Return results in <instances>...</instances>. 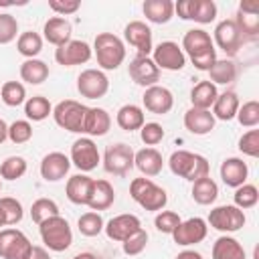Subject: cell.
I'll use <instances>...</instances> for the list:
<instances>
[{"mask_svg": "<svg viewBox=\"0 0 259 259\" xmlns=\"http://www.w3.org/2000/svg\"><path fill=\"white\" fill-rule=\"evenodd\" d=\"M182 53L190 57V63L194 65V69L198 71H208L217 57V49L212 42V36L202 30V28H190L184 32L182 36V45H180Z\"/></svg>", "mask_w": 259, "mask_h": 259, "instance_id": "obj_1", "label": "cell"}, {"mask_svg": "<svg viewBox=\"0 0 259 259\" xmlns=\"http://www.w3.org/2000/svg\"><path fill=\"white\" fill-rule=\"evenodd\" d=\"M93 55L101 71H115L125 61V45L113 32H99L93 40Z\"/></svg>", "mask_w": 259, "mask_h": 259, "instance_id": "obj_2", "label": "cell"}, {"mask_svg": "<svg viewBox=\"0 0 259 259\" xmlns=\"http://www.w3.org/2000/svg\"><path fill=\"white\" fill-rule=\"evenodd\" d=\"M168 166H170V172L174 176H180L184 180H198V178H204L210 174V164L204 156L200 154H194V152H188V150H176L170 154L168 158Z\"/></svg>", "mask_w": 259, "mask_h": 259, "instance_id": "obj_3", "label": "cell"}, {"mask_svg": "<svg viewBox=\"0 0 259 259\" xmlns=\"http://www.w3.org/2000/svg\"><path fill=\"white\" fill-rule=\"evenodd\" d=\"M130 196L144 208V210H152V212H160L164 210V206L168 204V194L162 186H158L154 180L142 176V178H134L130 182Z\"/></svg>", "mask_w": 259, "mask_h": 259, "instance_id": "obj_4", "label": "cell"}, {"mask_svg": "<svg viewBox=\"0 0 259 259\" xmlns=\"http://www.w3.org/2000/svg\"><path fill=\"white\" fill-rule=\"evenodd\" d=\"M38 233H40V239L42 243L47 245L49 251H55V253H61V251H67L73 243V231H71V225L65 217L57 214V217H51L47 219L45 223L38 225Z\"/></svg>", "mask_w": 259, "mask_h": 259, "instance_id": "obj_5", "label": "cell"}, {"mask_svg": "<svg viewBox=\"0 0 259 259\" xmlns=\"http://www.w3.org/2000/svg\"><path fill=\"white\" fill-rule=\"evenodd\" d=\"M87 105L75 99H63L53 107V119L59 127L71 132V134H83L85 130V117H87Z\"/></svg>", "mask_w": 259, "mask_h": 259, "instance_id": "obj_6", "label": "cell"}, {"mask_svg": "<svg viewBox=\"0 0 259 259\" xmlns=\"http://www.w3.org/2000/svg\"><path fill=\"white\" fill-rule=\"evenodd\" d=\"M247 223V217L241 208H237L235 204H221V206H214L210 212H208V219H206V225H210L212 229L221 231V233H235V231H241Z\"/></svg>", "mask_w": 259, "mask_h": 259, "instance_id": "obj_7", "label": "cell"}, {"mask_svg": "<svg viewBox=\"0 0 259 259\" xmlns=\"http://www.w3.org/2000/svg\"><path fill=\"white\" fill-rule=\"evenodd\" d=\"M32 243L18 229H0V259H28Z\"/></svg>", "mask_w": 259, "mask_h": 259, "instance_id": "obj_8", "label": "cell"}, {"mask_svg": "<svg viewBox=\"0 0 259 259\" xmlns=\"http://www.w3.org/2000/svg\"><path fill=\"white\" fill-rule=\"evenodd\" d=\"M134 150L132 146L119 142V144H111L105 154H103V168L107 174L113 176H125L130 174V170L134 168Z\"/></svg>", "mask_w": 259, "mask_h": 259, "instance_id": "obj_9", "label": "cell"}, {"mask_svg": "<svg viewBox=\"0 0 259 259\" xmlns=\"http://www.w3.org/2000/svg\"><path fill=\"white\" fill-rule=\"evenodd\" d=\"M212 42L227 55V59H231V57H235V55L239 53V49L243 47L245 36L241 34V30L237 28V24H235L233 18H225V20H221V22L214 26Z\"/></svg>", "mask_w": 259, "mask_h": 259, "instance_id": "obj_10", "label": "cell"}, {"mask_svg": "<svg viewBox=\"0 0 259 259\" xmlns=\"http://www.w3.org/2000/svg\"><path fill=\"white\" fill-rule=\"evenodd\" d=\"M152 61L160 71H180L186 67V55L174 40H162L160 45H156L152 51Z\"/></svg>", "mask_w": 259, "mask_h": 259, "instance_id": "obj_11", "label": "cell"}, {"mask_svg": "<svg viewBox=\"0 0 259 259\" xmlns=\"http://www.w3.org/2000/svg\"><path fill=\"white\" fill-rule=\"evenodd\" d=\"M77 91L85 99H101L109 91V79L101 69H85L77 75Z\"/></svg>", "mask_w": 259, "mask_h": 259, "instance_id": "obj_12", "label": "cell"}, {"mask_svg": "<svg viewBox=\"0 0 259 259\" xmlns=\"http://www.w3.org/2000/svg\"><path fill=\"white\" fill-rule=\"evenodd\" d=\"M69 160H71V164L75 168H79L85 174V172L95 170L101 158H99V150H97V146H95V142L91 138H79L71 146Z\"/></svg>", "mask_w": 259, "mask_h": 259, "instance_id": "obj_13", "label": "cell"}, {"mask_svg": "<svg viewBox=\"0 0 259 259\" xmlns=\"http://www.w3.org/2000/svg\"><path fill=\"white\" fill-rule=\"evenodd\" d=\"M127 75L136 85H140L144 89H148L152 85H158V81H160V69L152 61V57H144V55H136L130 61Z\"/></svg>", "mask_w": 259, "mask_h": 259, "instance_id": "obj_14", "label": "cell"}, {"mask_svg": "<svg viewBox=\"0 0 259 259\" xmlns=\"http://www.w3.org/2000/svg\"><path fill=\"white\" fill-rule=\"evenodd\" d=\"M93 57V49L89 42L85 40H77L71 38L67 45L57 47L55 49V61L63 67H75V65H83Z\"/></svg>", "mask_w": 259, "mask_h": 259, "instance_id": "obj_15", "label": "cell"}, {"mask_svg": "<svg viewBox=\"0 0 259 259\" xmlns=\"http://www.w3.org/2000/svg\"><path fill=\"white\" fill-rule=\"evenodd\" d=\"M206 233H208L206 221L200 219V217H192V219L180 221V225L172 233V239L180 247H190V245H196V243L204 241L206 239Z\"/></svg>", "mask_w": 259, "mask_h": 259, "instance_id": "obj_16", "label": "cell"}, {"mask_svg": "<svg viewBox=\"0 0 259 259\" xmlns=\"http://www.w3.org/2000/svg\"><path fill=\"white\" fill-rule=\"evenodd\" d=\"M123 38L127 45H132L138 55H144V57H150L152 51H154V45H152V28L144 22V20H132L125 24L123 28Z\"/></svg>", "mask_w": 259, "mask_h": 259, "instance_id": "obj_17", "label": "cell"}, {"mask_svg": "<svg viewBox=\"0 0 259 259\" xmlns=\"http://www.w3.org/2000/svg\"><path fill=\"white\" fill-rule=\"evenodd\" d=\"M142 103H144L146 111L156 113V115H164L174 107V95L164 85H152V87H148L144 91Z\"/></svg>", "mask_w": 259, "mask_h": 259, "instance_id": "obj_18", "label": "cell"}, {"mask_svg": "<svg viewBox=\"0 0 259 259\" xmlns=\"http://www.w3.org/2000/svg\"><path fill=\"white\" fill-rule=\"evenodd\" d=\"M142 229V223L136 214H130V212H123V214H117L113 219H109L103 227L105 235L111 239V241H117V243H123L127 237H132L136 231Z\"/></svg>", "mask_w": 259, "mask_h": 259, "instance_id": "obj_19", "label": "cell"}, {"mask_svg": "<svg viewBox=\"0 0 259 259\" xmlns=\"http://www.w3.org/2000/svg\"><path fill=\"white\" fill-rule=\"evenodd\" d=\"M71 160L63 152H49L40 160V176L47 182H59L69 174Z\"/></svg>", "mask_w": 259, "mask_h": 259, "instance_id": "obj_20", "label": "cell"}, {"mask_svg": "<svg viewBox=\"0 0 259 259\" xmlns=\"http://www.w3.org/2000/svg\"><path fill=\"white\" fill-rule=\"evenodd\" d=\"M93 180L91 176L79 172L75 176H71L65 184V196L73 202V204H79V206H87L89 202V196H91V188H93Z\"/></svg>", "mask_w": 259, "mask_h": 259, "instance_id": "obj_21", "label": "cell"}, {"mask_svg": "<svg viewBox=\"0 0 259 259\" xmlns=\"http://www.w3.org/2000/svg\"><path fill=\"white\" fill-rule=\"evenodd\" d=\"M71 34H73V26L67 18L63 16H53L45 22L42 26V38L49 42V45H55V47H63L71 40Z\"/></svg>", "mask_w": 259, "mask_h": 259, "instance_id": "obj_22", "label": "cell"}, {"mask_svg": "<svg viewBox=\"0 0 259 259\" xmlns=\"http://www.w3.org/2000/svg\"><path fill=\"white\" fill-rule=\"evenodd\" d=\"M219 172H221V180H223L227 186L239 188L241 184L247 182L249 166H247V162H243V158H235V156H233V158H225V160H223Z\"/></svg>", "mask_w": 259, "mask_h": 259, "instance_id": "obj_23", "label": "cell"}, {"mask_svg": "<svg viewBox=\"0 0 259 259\" xmlns=\"http://www.w3.org/2000/svg\"><path fill=\"white\" fill-rule=\"evenodd\" d=\"M214 115L210 113V109H196V107H190L186 113H184V127L194 134V136H206L214 130Z\"/></svg>", "mask_w": 259, "mask_h": 259, "instance_id": "obj_24", "label": "cell"}, {"mask_svg": "<svg viewBox=\"0 0 259 259\" xmlns=\"http://www.w3.org/2000/svg\"><path fill=\"white\" fill-rule=\"evenodd\" d=\"M239 105H241L239 95L229 89V91H223V93L217 95L210 113L214 115V119L231 121V119H235V115H237V111H239Z\"/></svg>", "mask_w": 259, "mask_h": 259, "instance_id": "obj_25", "label": "cell"}, {"mask_svg": "<svg viewBox=\"0 0 259 259\" xmlns=\"http://www.w3.org/2000/svg\"><path fill=\"white\" fill-rule=\"evenodd\" d=\"M111 127V115L103 107H89L85 117V130L83 134L87 138H99L105 136Z\"/></svg>", "mask_w": 259, "mask_h": 259, "instance_id": "obj_26", "label": "cell"}, {"mask_svg": "<svg viewBox=\"0 0 259 259\" xmlns=\"http://www.w3.org/2000/svg\"><path fill=\"white\" fill-rule=\"evenodd\" d=\"M134 166L144 176H158L162 172L164 160H162V154L156 148H144V150H138L134 154Z\"/></svg>", "mask_w": 259, "mask_h": 259, "instance_id": "obj_27", "label": "cell"}, {"mask_svg": "<svg viewBox=\"0 0 259 259\" xmlns=\"http://www.w3.org/2000/svg\"><path fill=\"white\" fill-rule=\"evenodd\" d=\"M142 12L146 20L154 24H166L174 16V2L172 0H146L142 4Z\"/></svg>", "mask_w": 259, "mask_h": 259, "instance_id": "obj_28", "label": "cell"}, {"mask_svg": "<svg viewBox=\"0 0 259 259\" xmlns=\"http://www.w3.org/2000/svg\"><path fill=\"white\" fill-rule=\"evenodd\" d=\"M115 123L123 130V132H136L146 123V115L144 109L136 103H125L117 109L115 113Z\"/></svg>", "mask_w": 259, "mask_h": 259, "instance_id": "obj_29", "label": "cell"}, {"mask_svg": "<svg viewBox=\"0 0 259 259\" xmlns=\"http://www.w3.org/2000/svg\"><path fill=\"white\" fill-rule=\"evenodd\" d=\"M115 200V190L111 186V182L107 180H93V188H91V196L87 206L91 210H107Z\"/></svg>", "mask_w": 259, "mask_h": 259, "instance_id": "obj_30", "label": "cell"}, {"mask_svg": "<svg viewBox=\"0 0 259 259\" xmlns=\"http://www.w3.org/2000/svg\"><path fill=\"white\" fill-rule=\"evenodd\" d=\"M212 259H247V255L235 237L223 235L212 243Z\"/></svg>", "mask_w": 259, "mask_h": 259, "instance_id": "obj_31", "label": "cell"}, {"mask_svg": "<svg viewBox=\"0 0 259 259\" xmlns=\"http://www.w3.org/2000/svg\"><path fill=\"white\" fill-rule=\"evenodd\" d=\"M206 73L210 77L208 79L210 83H214V85H229V83H233L237 79L239 69H237L233 59H217L214 65Z\"/></svg>", "mask_w": 259, "mask_h": 259, "instance_id": "obj_32", "label": "cell"}, {"mask_svg": "<svg viewBox=\"0 0 259 259\" xmlns=\"http://www.w3.org/2000/svg\"><path fill=\"white\" fill-rule=\"evenodd\" d=\"M190 194H192V200H194L196 204L208 206V204H212V202L217 200V196H219V186H217V182H214L210 176H204V178H198V180L192 182Z\"/></svg>", "mask_w": 259, "mask_h": 259, "instance_id": "obj_33", "label": "cell"}, {"mask_svg": "<svg viewBox=\"0 0 259 259\" xmlns=\"http://www.w3.org/2000/svg\"><path fill=\"white\" fill-rule=\"evenodd\" d=\"M219 95V89L210 81H198L190 91V103L196 109H210L214 99Z\"/></svg>", "mask_w": 259, "mask_h": 259, "instance_id": "obj_34", "label": "cell"}, {"mask_svg": "<svg viewBox=\"0 0 259 259\" xmlns=\"http://www.w3.org/2000/svg\"><path fill=\"white\" fill-rule=\"evenodd\" d=\"M49 77V65L40 59H26L20 65V79L28 85H40Z\"/></svg>", "mask_w": 259, "mask_h": 259, "instance_id": "obj_35", "label": "cell"}, {"mask_svg": "<svg viewBox=\"0 0 259 259\" xmlns=\"http://www.w3.org/2000/svg\"><path fill=\"white\" fill-rule=\"evenodd\" d=\"M24 115L28 121H42L49 115H53V105L42 95H32L24 101Z\"/></svg>", "mask_w": 259, "mask_h": 259, "instance_id": "obj_36", "label": "cell"}, {"mask_svg": "<svg viewBox=\"0 0 259 259\" xmlns=\"http://www.w3.org/2000/svg\"><path fill=\"white\" fill-rule=\"evenodd\" d=\"M16 51L26 59H36V55L42 51V36L34 30H24L16 38Z\"/></svg>", "mask_w": 259, "mask_h": 259, "instance_id": "obj_37", "label": "cell"}, {"mask_svg": "<svg viewBox=\"0 0 259 259\" xmlns=\"http://www.w3.org/2000/svg\"><path fill=\"white\" fill-rule=\"evenodd\" d=\"M0 99L8 107H18L26 101V89L20 81H6L0 89Z\"/></svg>", "mask_w": 259, "mask_h": 259, "instance_id": "obj_38", "label": "cell"}, {"mask_svg": "<svg viewBox=\"0 0 259 259\" xmlns=\"http://www.w3.org/2000/svg\"><path fill=\"white\" fill-rule=\"evenodd\" d=\"M59 214V204L53 200V198H36L34 202H32V206H30V219H32V223H36V225H40V223H45L47 219H51V217H57Z\"/></svg>", "mask_w": 259, "mask_h": 259, "instance_id": "obj_39", "label": "cell"}, {"mask_svg": "<svg viewBox=\"0 0 259 259\" xmlns=\"http://www.w3.org/2000/svg\"><path fill=\"white\" fill-rule=\"evenodd\" d=\"M103 227H105V223H103L101 214L95 212V210L83 212L79 217V221H77V229H79V233L83 237H97L103 231Z\"/></svg>", "mask_w": 259, "mask_h": 259, "instance_id": "obj_40", "label": "cell"}, {"mask_svg": "<svg viewBox=\"0 0 259 259\" xmlns=\"http://www.w3.org/2000/svg\"><path fill=\"white\" fill-rule=\"evenodd\" d=\"M28 164L22 156H8L2 164H0V176L4 180H18L26 174Z\"/></svg>", "mask_w": 259, "mask_h": 259, "instance_id": "obj_41", "label": "cell"}, {"mask_svg": "<svg viewBox=\"0 0 259 259\" xmlns=\"http://www.w3.org/2000/svg\"><path fill=\"white\" fill-rule=\"evenodd\" d=\"M233 200H235V206L241 208V210H247V208H253L257 202H259V190L255 184H241L239 188H235V194H233Z\"/></svg>", "mask_w": 259, "mask_h": 259, "instance_id": "obj_42", "label": "cell"}, {"mask_svg": "<svg viewBox=\"0 0 259 259\" xmlns=\"http://www.w3.org/2000/svg\"><path fill=\"white\" fill-rule=\"evenodd\" d=\"M217 4L212 0H192V18L198 24H210L217 18Z\"/></svg>", "mask_w": 259, "mask_h": 259, "instance_id": "obj_43", "label": "cell"}, {"mask_svg": "<svg viewBox=\"0 0 259 259\" xmlns=\"http://www.w3.org/2000/svg\"><path fill=\"white\" fill-rule=\"evenodd\" d=\"M0 210L4 214V223L6 227H12V225H18L24 217V208L20 204V200L12 198V196H2L0 198Z\"/></svg>", "mask_w": 259, "mask_h": 259, "instance_id": "obj_44", "label": "cell"}, {"mask_svg": "<svg viewBox=\"0 0 259 259\" xmlns=\"http://www.w3.org/2000/svg\"><path fill=\"white\" fill-rule=\"evenodd\" d=\"M237 28L245 38H257L259 34V14H245L237 10V16L233 18Z\"/></svg>", "mask_w": 259, "mask_h": 259, "instance_id": "obj_45", "label": "cell"}, {"mask_svg": "<svg viewBox=\"0 0 259 259\" xmlns=\"http://www.w3.org/2000/svg\"><path fill=\"white\" fill-rule=\"evenodd\" d=\"M235 117L239 119L243 127H257L259 125V103L255 99L245 101L243 105H239V111Z\"/></svg>", "mask_w": 259, "mask_h": 259, "instance_id": "obj_46", "label": "cell"}, {"mask_svg": "<svg viewBox=\"0 0 259 259\" xmlns=\"http://www.w3.org/2000/svg\"><path fill=\"white\" fill-rule=\"evenodd\" d=\"M32 138V125L28 119H16L8 125V140L12 144H26Z\"/></svg>", "mask_w": 259, "mask_h": 259, "instance_id": "obj_47", "label": "cell"}, {"mask_svg": "<svg viewBox=\"0 0 259 259\" xmlns=\"http://www.w3.org/2000/svg\"><path fill=\"white\" fill-rule=\"evenodd\" d=\"M180 221L182 219L178 217V212H174V210H160L156 214V219H154V227L160 233H164V235H172L176 231V227L180 225Z\"/></svg>", "mask_w": 259, "mask_h": 259, "instance_id": "obj_48", "label": "cell"}, {"mask_svg": "<svg viewBox=\"0 0 259 259\" xmlns=\"http://www.w3.org/2000/svg\"><path fill=\"white\" fill-rule=\"evenodd\" d=\"M148 233L144 231V229H140V231H136L132 237H127L123 243H121V249H123V253L125 255H130V257H134V255H140L144 249H146V245H148Z\"/></svg>", "mask_w": 259, "mask_h": 259, "instance_id": "obj_49", "label": "cell"}, {"mask_svg": "<svg viewBox=\"0 0 259 259\" xmlns=\"http://www.w3.org/2000/svg\"><path fill=\"white\" fill-rule=\"evenodd\" d=\"M140 138L146 146H156L164 140V127L158 123V121H146L142 127H140Z\"/></svg>", "mask_w": 259, "mask_h": 259, "instance_id": "obj_50", "label": "cell"}, {"mask_svg": "<svg viewBox=\"0 0 259 259\" xmlns=\"http://www.w3.org/2000/svg\"><path fill=\"white\" fill-rule=\"evenodd\" d=\"M18 34V20L12 14H0V45H8Z\"/></svg>", "mask_w": 259, "mask_h": 259, "instance_id": "obj_51", "label": "cell"}, {"mask_svg": "<svg viewBox=\"0 0 259 259\" xmlns=\"http://www.w3.org/2000/svg\"><path fill=\"white\" fill-rule=\"evenodd\" d=\"M239 150L249 156V158H257L259 156V130H249L239 138Z\"/></svg>", "mask_w": 259, "mask_h": 259, "instance_id": "obj_52", "label": "cell"}, {"mask_svg": "<svg viewBox=\"0 0 259 259\" xmlns=\"http://www.w3.org/2000/svg\"><path fill=\"white\" fill-rule=\"evenodd\" d=\"M49 8L57 12V16L65 18L69 14H75L81 8V2L79 0H49Z\"/></svg>", "mask_w": 259, "mask_h": 259, "instance_id": "obj_53", "label": "cell"}, {"mask_svg": "<svg viewBox=\"0 0 259 259\" xmlns=\"http://www.w3.org/2000/svg\"><path fill=\"white\" fill-rule=\"evenodd\" d=\"M239 12H245V14H259V2L253 0V2H241L239 4Z\"/></svg>", "mask_w": 259, "mask_h": 259, "instance_id": "obj_54", "label": "cell"}, {"mask_svg": "<svg viewBox=\"0 0 259 259\" xmlns=\"http://www.w3.org/2000/svg\"><path fill=\"white\" fill-rule=\"evenodd\" d=\"M28 259H51V255H49V251L45 247L32 245V251H30V257Z\"/></svg>", "mask_w": 259, "mask_h": 259, "instance_id": "obj_55", "label": "cell"}, {"mask_svg": "<svg viewBox=\"0 0 259 259\" xmlns=\"http://www.w3.org/2000/svg\"><path fill=\"white\" fill-rule=\"evenodd\" d=\"M176 259H202V255L198 251H194V249H184V251H180L176 255Z\"/></svg>", "mask_w": 259, "mask_h": 259, "instance_id": "obj_56", "label": "cell"}, {"mask_svg": "<svg viewBox=\"0 0 259 259\" xmlns=\"http://www.w3.org/2000/svg\"><path fill=\"white\" fill-rule=\"evenodd\" d=\"M8 140V123L0 117V144H4Z\"/></svg>", "mask_w": 259, "mask_h": 259, "instance_id": "obj_57", "label": "cell"}, {"mask_svg": "<svg viewBox=\"0 0 259 259\" xmlns=\"http://www.w3.org/2000/svg\"><path fill=\"white\" fill-rule=\"evenodd\" d=\"M73 259H97V257H95L93 253H87V251H85V253H79V255H75Z\"/></svg>", "mask_w": 259, "mask_h": 259, "instance_id": "obj_58", "label": "cell"}, {"mask_svg": "<svg viewBox=\"0 0 259 259\" xmlns=\"http://www.w3.org/2000/svg\"><path fill=\"white\" fill-rule=\"evenodd\" d=\"M2 227H6V223H4V214H2V210H0V229Z\"/></svg>", "mask_w": 259, "mask_h": 259, "instance_id": "obj_59", "label": "cell"}, {"mask_svg": "<svg viewBox=\"0 0 259 259\" xmlns=\"http://www.w3.org/2000/svg\"><path fill=\"white\" fill-rule=\"evenodd\" d=\"M0 190H2V182H0Z\"/></svg>", "mask_w": 259, "mask_h": 259, "instance_id": "obj_60", "label": "cell"}]
</instances>
